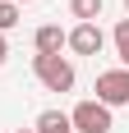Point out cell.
<instances>
[{"mask_svg":"<svg viewBox=\"0 0 129 133\" xmlns=\"http://www.w3.org/2000/svg\"><path fill=\"white\" fill-rule=\"evenodd\" d=\"M32 74L46 92H69L74 87V64L64 55H32Z\"/></svg>","mask_w":129,"mask_h":133,"instance_id":"obj_1","label":"cell"},{"mask_svg":"<svg viewBox=\"0 0 129 133\" xmlns=\"http://www.w3.org/2000/svg\"><path fill=\"white\" fill-rule=\"evenodd\" d=\"M97 101H102L106 110L129 106V69H106V74H97Z\"/></svg>","mask_w":129,"mask_h":133,"instance_id":"obj_2","label":"cell"},{"mask_svg":"<svg viewBox=\"0 0 129 133\" xmlns=\"http://www.w3.org/2000/svg\"><path fill=\"white\" fill-rule=\"evenodd\" d=\"M69 129L74 133H111V110L102 101H78L74 115H69Z\"/></svg>","mask_w":129,"mask_h":133,"instance_id":"obj_3","label":"cell"},{"mask_svg":"<svg viewBox=\"0 0 129 133\" xmlns=\"http://www.w3.org/2000/svg\"><path fill=\"white\" fill-rule=\"evenodd\" d=\"M64 46H69L74 55H102L106 32H102V23H74L69 32H64Z\"/></svg>","mask_w":129,"mask_h":133,"instance_id":"obj_4","label":"cell"},{"mask_svg":"<svg viewBox=\"0 0 129 133\" xmlns=\"http://www.w3.org/2000/svg\"><path fill=\"white\" fill-rule=\"evenodd\" d=\"M32 46H37V55H60V46H64L60 23H42L37 32H32Z\"/></svg>","mask_w":129,"mask_h":133,"instance_id":"obj_5","label":"cell"},{"mask_svg":"<svg viewBox=\"0 0 129 133\" xmlns=\"http://www.w3.org/2000/svg\"><path fill=\"white\" fill-rule=\"evenodd\" d=\"M32 129H37V133H64V129H69V115H60V110H42Z\"/></svg>","mask_w":129,"mask_h":133,"instance_id":"obj_6","label":"cell"},{"mask_svg":"<svg viewBox=\"0 0 129 133\" xmlns=\"http://www.w3.org/2000/svg\"><path fill=\"white\" fill-rule=\"evenodd\" d=\"M69 14L78 23H97L102 18V0H69Z\"/></svg>","mask_w":129,"mask_h":133,"instance_id":"obj_7","label":"cell"},{"mask_svg":"<svg viewBox=\"0 0 129 133\" xmlns=\"http://www.w3.org/2000/svg\"><path fill=\"white\" fill-rule=\"evenodd\" d=\"M115 51H120V69H129V18L115 23Z\"/></svg>","mask_w":129,"mask_h":133,"instance_id":"obj_8","label":"cell"},{"mask_svg":"<svg viewBox=\"0 0 129 133\" xmlns=\"http://www.w3.org/2000/svg\"><path fill=\"white\" fill-rule=\"evenodd\" d=\"M9 28H19V5H14V0H0V37H5Z\"/></svg>","mask_w":129,"mask_h":133,"instance_id":"obj_9","label":"cell"},{"mask_svg":"<svg viewBox=\"0 0 129 133\" xmlns=\"http://www.w3.org/2000/svg\"><path fill=\"white\" fill-rule=\"evenodd\" d=\"M5 55H9V41H5V37H0V64H5Z\"/></svg>","mask_w":129,"mask_h":133,"instance_id":"obj_10","label":"cell"},{"mask_svg":"<svg viewBox=\"0 0 129 133\" xmlns=\"http://www.w3.org/2000/svg\"><path fill=\"white\" fill-rule=\"evenodd\" d=\"M14 133H37V129H14Z\"/></svg>","mask_w":129,"mask_h":133,"instance_id":"obj_11","label":"cell"},{"mask_svg":"<svg viewBox=\"0 0 129 133\" xmlns=\"http://www.w3.org/2000/svg\"><path fill=\"white\" fill-rule=\"evenodd\" d=\"M14 5H32V0H14Z\"/></svg>","mask_w":129,"mask_h":133,"instance_id":"obj_12","label":"cell"},{"mask_svg":"<svg viewBox=\"0 0 129 133\" xmlns=\"http://www.w3.org/2000/svg\"><path fill=\"white\" fill-rule=\"evenodd\" d=\"M125 9H129V0H125Z\"/></svg>","mask_w":129,"mask_h":133,"instance_id":"obj_13","label":"cell"},{"mask_svg":"<svg viewBox=\"0 0 129 133\" xmlns=\"http://www.w3.org/2000/svg\"><path fill=\"white\" fill-rule=\"evenodd\" d=\"M64 133H74V129H64Z\"/></svg>","mask_w":129,"mask_h":133,"instance_id":"obj_14","label":"cell"}]
</instances>
